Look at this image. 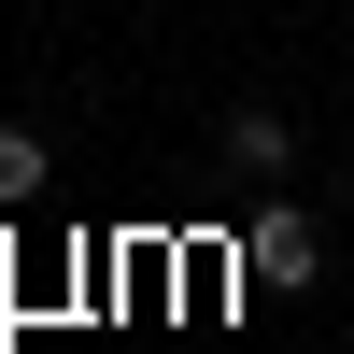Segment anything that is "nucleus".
<instances>
[{"instance_id":"obj_3","label":"nucleus","mask_w":354,"mask_h":354,"mask_svg":"<svg viewBox=\"0 0 354 354\" xmlns=\"http://www.w3.org/2000/svg\"><path fill=\"white\" fill-rule=\"evenodd\" d=\"M43 185H57V142L28 128V113H0V213H28Z\"/></svg>"},{"instance_id":"obj_2","label":"nucleus","mask_w":354,"mask_h":354,"mask_svg":"<svg viewBox=\"0 0 354 354\" xmlns=\"http://www.w3.org/2000/svg\"><path fill=\"white\" fill-rule=\"evenodd\" d=\"M213 156L241 170V185H283V170H298V128H283L270 100H241V113H227V128H213Z\"/></svg>"},{"instance_id":"obj_1","label":"nucleus","mask_w":354,"mask_h":354,"mask_svg":"<svg viewBox=\"0 0 354 354\" xmlns=\"http://www.w3.org/2000/svg\"><path fill=\"white\" fill-rule=\"evenodd\" d=\"M312 270H326L312 213H255L241 227V298H312Z\"/></svg>"}]
</instances>
